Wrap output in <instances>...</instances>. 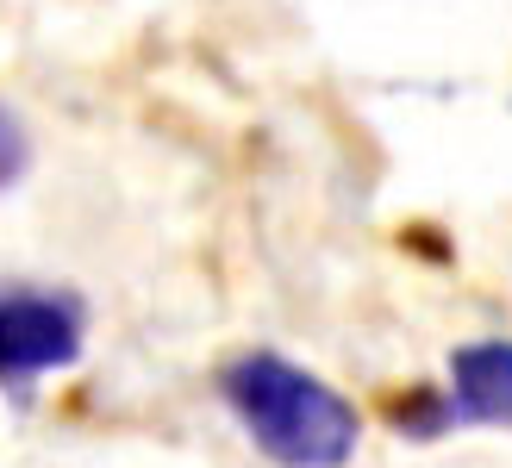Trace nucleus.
Wrapping results in <instances>:
<instances>
[{
	"instance_id": "nucleus-1",
	"label": "nucleus",
	"mask_w": 512,
	"mask_h": 468,
	"mask_svg": "<svg viewBox=\"0 0 512 468\" xmlns=\"http://www.w3.org/2000/svg\"><path fill=\"white\" fill-rule=\"evenodd\" d=\"M219 394L250 431V444L281 468H344L356 456V437H363L356 406L331 381L275 350L232 356L219 369Z\"/></svg>"
},
{
	"instance_id": "nucleus-2",
	"label": "nucleus",
	"mask_w": 512,
	"mask_h": 468,
	"mask_svg": "<svg viewBox=\"0 0 512 468\" xmlns=\"http://www.w3.org/2000/svg\"><path fill=\"white\" fill-rule=\"evenodd\" d=\"M82 300L57 288H0V387L25 400L50 369L82 356Z\"/></svg>"
},
{
	"instance_id": "nucleus-3",
	"label": "nucleus",
	"mask_w": 512,
	"mask_h": 468,
	"mask_svg": "<svg viewBox=\"0 0 512 468\" xmlns=\"http://www.w3.org/2000/svg\"><path fill=\"white\" fill-rule=\"evenodd\" d=\"M450 406L469 425H512V344H463L450 356Z\"/></svg>"
},
{
	"instance_id": "nucleus-4",
	"label": "nucleus",
	"mask_w": 512,
	"mask_h": 468,
	"mask_svg": "<svg viewBox=\"0 0 512 468\" xmlns=\"http://www.w3.org/2000/svg\"><path fill=\"white\" fill-rule=\"evenodd\" d=\"M450 419H456V406L438 400V394H425V387H419V394H406V400L394 406V431H413V437H438Z\"/></svg>"
},
{
	"instance_id": "nucleus-5",
	"label": "nucleus",
	"mask_w": 512,
	"mask_h": 468,
	"mask_svg": "<svg viewBox=\"0 0 512 468\" xmlns=\"http://www.w3.org/2000/svg\"><path fill=\"white\" fill-rule=\"evenodd\" d=\"M25 156H32V150H25L19 119H13L7 107H0V188H13V181L25 175Z\"/></svg>"
}]
</instances>
